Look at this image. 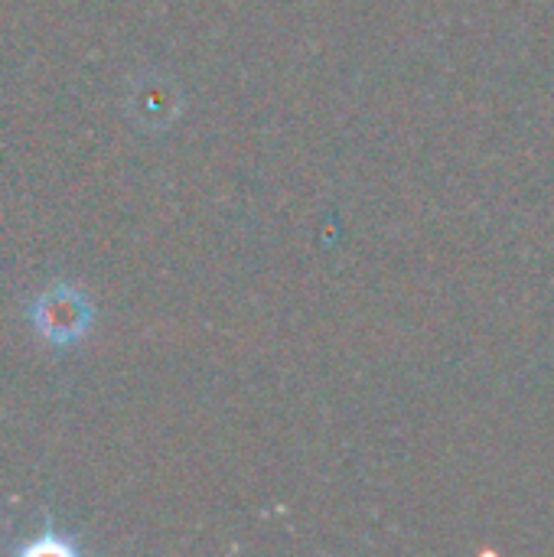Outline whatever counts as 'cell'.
<instances>
[{"label": "cell", "instance_id": "obj_1", "mask_svg": "<svg viewBox=\"0 0 554 557\" xmlns=\"http://www.w3.org/2000/svg\"><path fill=\"white\" fill-rule=\"evenodd\" d=\"M29 317H33V326H36L49 343L65 346V343H75V339L88 330V323H91V307H88L85 294H78V290L59 284V287L46 290L42 297H36Z\"/></svg>", "mask_w": 554, "mask_h": 557}]
</instances>
